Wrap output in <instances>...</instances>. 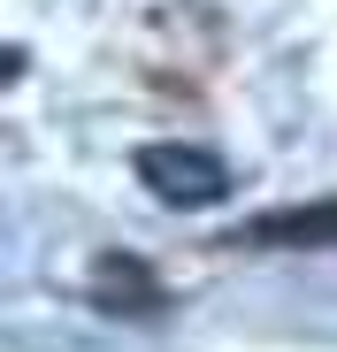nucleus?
Wrapping results in <instances>:
<instances>
[{
  "instance_id": "f03ea898",
  "label": "nucleus",
  "mask_w": 337,
  "mask_h": 352,
  "mask_svg": "<svg viewBox=\"0 0 337 352\" xmlns=\"http://www.w3.org/2000/svg\"><path fill=\"white\" fill-rule=\"evenodd\" d=\"M16 69H23V54H16V46H0V85H8Z\"/></svg>"
},
{
  "instance_id": "f257e3e1",
  "label": "nucleus",
  "mask_w": 337,
  "mask_h": 352,
  "mask_svg": "<svg viewBox=\"0 0 337 352\" xmlns=\"http://www.w3.org/2000/svg\"><path fill=\"white\" fill-rule=\"evenodd\" d=\"M138 176L168 207H215L222 192H230V168H222L207 146H138Z\"/></svg>"
}]
</instances>
